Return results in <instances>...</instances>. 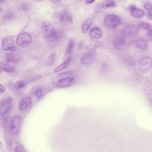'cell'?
<instances>
[{"label": "cell", "instance_id": "1", "mask_svg": "<svg viewBox=\"0 0 152 152\" xmlns=\"http://www.w3.org/2000/svg\"><path fill=\"white\" fill-rule=\"evenodd\" d=\"M41 32L44 37L48 39H55L58 37L55 26L50 21L45 20L41 24Z\"/></svg>", "mask_w": 152, "mask_h": 152}, {"label": "cell", "instance_id": "2", "mask_svg": "<svg viewBox=\"0 0 152 152\" xmlns=\"http://www.w3.org/2000/svg\"><path fill=\"white\" fill-rule=\"evenodd\" d=\"M104 23L110 28H115L121 24V19L120 17L115 14H108L104 18Z\"/></svg>", "mask_w": 152, "mask_h": 152}, {"label": "cell", "instance_id": "3", "mask_svg": "<svg viewBox=\"0 0 152 152\" xmlns=\"http://www.w3.org/2000/svg\"><path fill=\"white\" fill-rule=\"evenodd\" d=\"M140 31L139 26L134 24L129 25L126 26L122 31V35L125 38L135 36Z\"/></svg>", "mask_w": 152, "mask_h": 152}, {"label": "cell", "instance_id": "4", "mask_svg": "<svg viewBox=\"0 0 152 152\" xmlns=\"http://www.w3.org/2000/svg\"><path fill=\"white\" fill-rule=\"evenodd\" d=\"M33 38L28 33L23 32L18 36L17 38V43L21 46H26L29 45L32 42Z\"/></svg>", "mask_w": 152, "mask_h": 152}, {"label": "cell", "instance_id": "5", "mask_svg": "<svg viewBox=\"0 0 152 152\" xmlns=\"http://www.w3.org/2000/svg\"><path fill=\"white\" fill-rule=\"evenodd\" d=\"M21 124V117L20 115H16L12 121L9 126V132L12 134H16L18 133L20 129Z\"/></svg>", "mask_w": 152, "mask_h": 152}, {"label": "cell", "instance_id": "6", "mask_svg": "<svg viewBox=\"0 0 152 152\" xmlns=\"http://www.w3.org/2000/svg\"><path fill=\"white\" fill-rule=\"evenodd\" d=\"M75 82L74 78H63L59 80L56 85V87L58 88H64L72 86Z\"/></svg>", "mask_w": 152, "mask_h": 152}, {"label": "cell", "instance_id": "7", "mask_svg": "<svg viewBox=\"0 0 152 152\" xmlns=\"http://www.w3.org/2000/svg\"><path fill=\"white\" fill-rule=\"evenodd\" d=\"M152 66V60L150 58L146 57L142 58L138 64L139 70L142 72L148 71Z\"/></svg>", "mask_w": 152, "mask_h": 152}, {"label": "cell", "instance_id": "8", "mask_svg": "<svg viewBox=\"0 0 152 152\" xmlns=\"http://www.w3.org/2000/svg\"><path fill=\"white\" fill-rule=\"evenodd\" d=\"M2 45L3 49L5 50L14 51L16 50L13 45V37L9 36L5 38L2 41Z\"/></svg>", "mask_w": 152, "mask_h": 152}, {"label": "cell", "instance_id": "9", "mask_svg": "<svg viewBox=\"0 0 152 152\" xmlns=\"http://www.w3.org/2000/svg\"><path fill=\"white\" fill-rule=\"evenodd\" d=\"M130 11L132 17L136 19L141 18L146 15L144 10L134 6H131L130 7Z\"/></svg>", "mask_w": 152, "mask_h": 152}, {"label": "cell", "instance_id": "10", "mask_svg": "<svg viewBox=\"0 0 152 152\" xmlns=\"http://www.w3.org/2000/svg\"><path fill=\"white\" fill-rule=\"evenodd\" d=\"M12 103V99L8 98L3 100L1 104V115H5L10 109Z\"/></svg>", "mask_w": 152, "mask_h": 152}, {"label": "cell", "instance_id": "11", "mask_svg": "<svg viewBox=\"0 0 152 152\" xmlns=\"http://www.w3.org/2000/svg\"><path fill=\"white\" fill-rule=\"evenodd\" d=\"M21 60V57L20 55L16 53H8L4 56V60L7 63L19 62Z\"/></svg>", "mask_w": 152, "mask_h": 152}, {"label": "cell", "instance_id": "12", "mask_svg": "<svg viewBox=\"0 0 152 152\" xmlns=\"http://www.w3.org/2000/svg\"><path fill=\"white\" fill-rule=\"evenodd\" d=\"M96 53L94 51H90L85 54L81 60L82 63L85 65L91 64L95 60Z\"/></svg>", "mask_w": 152, "mask_h": 152}, {"label": "cell", "instance_id": "13", "mask_svg": "<svg viewBox=\"0 0 152 152\" xmlns=\"http://www.w3.org/2000/svg\"><path fill=\"white\" fill-rule=\"evenodd\" d=\"M126 43L125 37L121 36H117L114 38L113 44L117 50H121L124 48Z\"/></svg>", "mask_w": 152, "mask_h": 152}, {"label": "cell", "instance_id": "14", "mask_svg": "<svg viewBox=\"0 0 152 152\" xmlns=\"http://www.w3.org/2000/svg\"><path fill=\"white\" fill-rule=\"evenodd\" d=\"M31 99L29 97L24 98L21 100L19 104V109L21 111L26 110L31 105Z\"/></svg>", "mask_w": 152, "mask_h": 152}, {"label": "cell", "instance_id": "15", "mask_svg": "<svg viewBox=\"0 0 152 152\" xmlns=\"http://www.w3.org/2000/svg\"><path fill=\"white\" fill-rule=\"evenodd\" d=\"M60 19L61 22L64 23L72 22L73 19L72 16L69 12L67 10H64L61 13Z\"/></svg>", "mask_w": 152, "mask_h": 152}, {"label": "cell", "instance_id": "16", "mask_svg": "<svg viewBox=\"0 0 152 152\" xmlns=\"http://www.w3.org/2000/svg\"><path fill=\"white\" fill-rule=\"evenodd\" d=\"M90 35L92 38L95 39H99L102 37L103 32L100 28L93 27L90 31Z\"/></svg>", "mask_w": 152, "mask_h": 152}, {"label": "cell", "instance_id": "17", "mask_svg": "<svg viewBox=\"0 0 152 152\" xmlns=\"http://www.w3.org/2000/svg\"><path fill=\"white\" fill-rule=\"evenodd\" d=\"M72 58L71 57L68 58L67 60L63 62L62 64L59 65L58 67H56L54 70V72L58 73L61 71H63V70L65 69L69 65L70 63H71Z\"/></svg>", "mask_w": 152, "mask_h": 152}, {"label": "cell", "instance_id": "18", "mask_svg": "<svg viewBox=\"0 0 152 152\" xmlns=\"http://www.w3.org/2000/svg\"><path fill=\"white\" fill-rule=\"evenodd\" d=\"M134 44L136 48L142 50H146L147 48L148 43L145 39H137L135 41Z\"/></svg>", "mask_w": 152, "mask_h": 152}, {"label": "cell", "instance_id": "19", "mask_svg": "<svg viewBox=\"0 0 152 152\" xmlns=\"http://www.w3.org/2000/svg\"><path fill=\"white\" fill-rule=\"evenodd\" d=\"M0 67L1 71H3L6 73H13L15 72V68L13 66H10L8 64L1 63H0Z\"/></svg>", "mask_w": 152, "mask_h": 152}, {"label": "cell", "instance_id": "20", "mask_svg": "<svg viewBox=\"0 0 152 152\" xmlns=\"http://www.w3.org/2000/svg\"><path fill=\"white\" fill-rule=\"evenodd\" d=\"M92 20L90 18L87 19L83 23L82 26V31L84 33H86L88 31L89 28L92 25Z\"/></svg>", "mask_w": 152, "mask_h": 152}, {"label": "cell", "instance_id": "21", "mask_svg": "<svg viewBox=\"0 0 152 152\" xmlns=\"http://www.w3.org/2000/svg\"><path fill=\"white\" fill-rule=\"evenodd\" d=\"M116 6V4L114 0H107L103 4V8L104 9L115 7Z\"/></svg>", "mask_w": 152, "mask_h": 152}, {"label": "cell", "instance_id": "22", "mask_svg": "<svg viewBox=\"0 0 152 152\" xmlns=\"http://www.w3.org/2000/svg\"><path fill=\"white\" fill-rule=\"evenodd\" d=\"M75 45V41L74 39L72 38L69 40L68 43V52L69 53L72 52L74 48Z\"/></svg>", "mask_w": 152, "mask_h": 152}, {"label": "cell", "instance_id": "23", "mask_svg": "<svg viewBox=\"0 0 152 152\" xmlns=\"http://www.w3.org/2000/svg\"><path fill=\"white\" fill-rule=\"evenodd\" d=\"M139 26L140 28L145 29V30H152V26L149 23H145V22H140L139 23Z\"/></svg>", "mask_w": 152, "mask_h": 152}, {"label": "cell", "instance_id": "24", "mask_svg": "<svg viewBox=\"0 0 152 152\" xmlns=\"http://www.w3.org/2000/svg\"><path fill=\"white\" fill-rule=\"evenodd\" d=\"M56 58V55L55 53L51 54L48 58L47 60V64L48 65H50L53 64Z\"/></svg>", "mask_w": 152, "mask_h": 152}, {"label": "cell", "instance_id": "25", "mask_svg": "<svg viewBox=\"0 0 152 152\" xmlns=\"http://www.w3.org/2000/svg\"><path fill=\"white\" fill-rule=\"evenodd\" d=\"M25 86V84L22 81H17L14 85V87L17 89H21V88H24Z\"/></svg>", "mask_w": 152, "mask_h": 152}, {"label": "cell", "instance_id": "26", "mask_svg": "<svg viewBox=\"0 0 152 152\" xmlns=\"http://www.w3.org/2000/svg\"><path fill=\"white\" fill-rule=\"evenodd\" d=\"M144 8L148 11H150L152 10V4L149 2H146L145 3L144 5Z\"/></svg>", "mask_w": 152, "mask_h": 152}, {"label": "cell", "instance_id": "27", "mask_svg": "<svg viewBox=\"0 0 152 152\" xmlns=\"http://www.w3.org/2000/svg\"><path fill=\"white\" fill-rule=\"evenodd\" d=\"M36 94L38 98H41V97L43 96V91L40 89H37L36 92Z\"/></svg>", "mask_w": 152, "mask_h": 152}, {"label": "cell", "instance_id": "28", "mask_svg": "<svg viewBox=\"0 0 152 152\" xmlns=\"http://www.w3.org/2000/svg\"><path fill=\"white\" fill-rule=\"evenodd\" d=\"M13 18H14V16H13V14H12V13H8L5 16V19L6 21L11 20L13 19Z\"/></svg>", "mask_w": 152, "mask_h": 152}, {"label": "cell", "instance_id": "29", "mask_svg": "<svg viewBox=\"0 0 152 152\" xmlns=\"http://www.w3.org/2000/svg\"><path fill=\"white\" fill-rule=\"evenodd\" d=\"M15 152H25L24 149H23L20 146H18L15 148Z\"/></svg>", "mask_w": 152, "mask_h": 152}, {"label": "cell", "instance_id": "30", "mask_svg": "<svg viewBox=\"0 0 152 152\" xmlns=\"http://www.w3.org/2000/svg\"><path fill=\"white\" fill-rule=\"evenodd\" d=\"M5 90H6V88H5V87L3 85L1 84L0 85V94H1V95L3 94V93L5 92Z\"/></svg>", "mask_w": 152, "mask_h": 152}, {"label": "cell", "instance_id": "31", "mask_svg": "<svg viewBox=\"0 0 152 152\" xmlns=\"http://www.w3.org/2000/svg\"><path fill=\"white\" fill-rule=\"evenodd\" d=\"M147 17L148 19L152 20V10L148 11L147 14Z\"/></svg>", "mask_w": 152, "mask_h": 152}, {"label": "cell", "instance_id": "32", "mask_svg": "<svg viewBox=\"0 0 152 152\" xmlns=\"http://www.w3.org/2000/svg\"><path fill=\"white\" fill-rule=\"evenodd\" d=\"M29 7L28 5H26V4L22 5V9L24 11H27V10H29Z\"/></svg>", "mask_w": 152, "mask_h": 152}, {"label": "cell", "instance_id": "33", "mask_svg": "<svg viewBox=\"0 0 152 152\" xmlns=\"http://www.w3.org/2000/svg\"><path fill=\"white\" fill-rule=\"evenodd\" d=\"M147 35L151 40H152V30L148 31L147 32Z\"/></svg>", "mask_w": 152, "mask_h": 152}, {"label": "cell", "instance_id": "34", "mask_svg": "<svg viewBox=\"0 0 152 152\" xmlns=\"http://www.w3.org/2000/svg\"><path fill=\"white\" fill-rule=\"evenodd\" d=\"M96 0H86L85 3L87 5H90L92 3H94Z\"/></svg>", "mask_w": 152, "mask_h": 152}, {"label": "cell", "instance_id": "35", "mask_svg": "<svg viewBox=\"0 0 152 152\" xmlns=\"http://www.w3.org/2000/svg\"><path fill=\"white\" fill-rule=\"evenodd\" d=\"M52 2H54V3H58V2H60L61 1V0H51Z\"/></svg>", "mask_w": 152, "mask_h": 152}, {"label": "cell", "instance_id": "36", "mask_svg": "<svg viewBox=\"0 0 152 152\" xmlns=\"http://www.w3.org/2000/svg\"><path fill=\"white\" fill-rule=\"evenodd\" d=\"M5 1H6V0H0V2H1V3H2V2H4Z\"/></svg>", "mask_w": 152, "mask_h": 152}, {"label": "cell", "instance_id": "37", "mask_svg": "<svg viewBox=\"0 0 152 152\" xmlns=\"http://www.w3.org/2000/svg\"><path fill=\"white\" fill-rule=\"evenodd\" d=\"M38 1H39V0H38Z\"/></svg>", "mask_w": 152, "mask_h": 152}]
</instances>
